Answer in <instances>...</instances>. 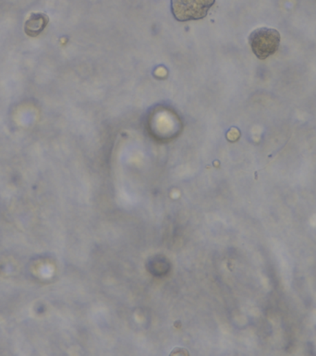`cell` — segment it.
Instances as JSON below:
<instances>
[{
  "instance_id": "7a4b0ae2",
  "label": "cell",
  "mask_w": 316,
  "mask_h": 356,
  "mask_svg": "<svg viewBox=\"0 0 316 356\" xmlns=\"http://www.w3.org/2000/svg\"><path fill=\"white\" fill-rule=\"evenodd\" d=\"M215 0H171L173 15L180 21L200 20L207 15Z\"/></svg>"
},
{
  "instance_id": "6da1fadb",
  "label": "cell",
  "mask_w": 316,
  "mask_h": 356,
  "mask_svg": "<svg viewBox=\"0 0 316 356\" xmlns=\"http://www.w3.org/2000/svg\"><path fill=\"white\" fill-rule=\"evenodd\" d=\"M280 40V34L277 30L261 27L251 32L249 45L258 59H266L277 52Z\"/></svg>"
}]
</instances>
